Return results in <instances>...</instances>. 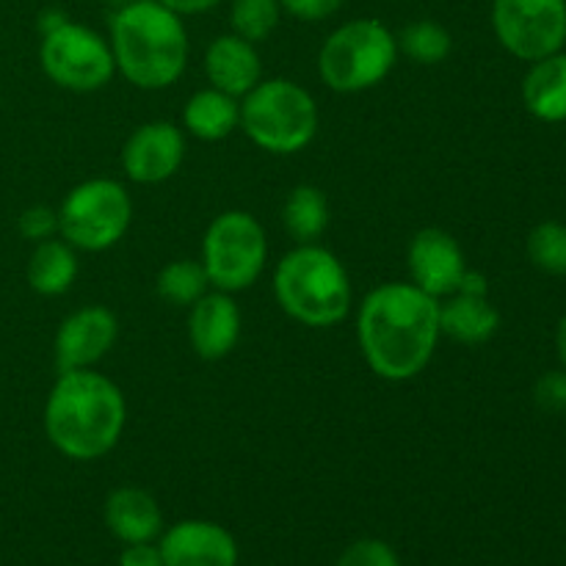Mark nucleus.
Returning <instances> with one entry per match:
<instances>
[{"label":"nucleus","instance_id":"25","mask_svg":"<svg viewBox=\"0 0 566 566\" xmlns=\"http://www.w3.org/2000/svg\"><path fill=\"white\" fill-rule=\"evenodd\" d=\"M282 22L280 0H230V31L254 44L274 36Z\"/></svg>","mask_w":566,"mask_h":566},{"label":"nucleus","instance_id":"16","mask_svg":"<svg viewBox=\"0 0 566 566\" xmlns=\"http://www.w3.org/2000/svg\"><path fill=\"white\" fill-rule=\"evenodd\" d=\"M202 70L208 86L221 88L232 97H247L263 81V55L258 44L247 42L238 33H221L205 48Z\"/></svg>","mask_w":566,"mask_h":566},{"label":"nucleus","instance_id":"21","mask_svg":"<svg viewBox=\"0 0 566 566\" xmlns=\"http://www.w3.org/2000/svg\"><path fill=\"white\" fill-rule=\"evenodd\" d=\"M523 103L536 119L566 122V53L531 61L523 77Z\"/></svg>","mask_w":566,"mask_h":566},{"label":"nucleus","instance_id":"29","mask_svg":"<svg viewBox=\"0 0 566 566\" xmlns=\"http://www.w3.org/2000/svg\"><path fill=\"white\" fill-rule=\"evenodd\" d=\"M534 401L542 412L566 415V370H551L534 387Z\"/></svg>","mask_w":566,"mask_h":566},{"label":"nucleus","instance_id":"3","mask_svg":"<svg viewBox=\"0 0 566 566\" xmlns=\"http://www.w3.org/2000/svg\"><path fill=\"white\" fill-rule=\"evenodd\" d=\"M116 75L142 92H164L188 70L191 39L186 20L158 0H127L108 31Z\"/></svg>","mask_w":566,"mask_h":566},{"label":"nucleus","instance_id":"18","mask_svg":"<svg viewBox=\"0 0 566 566\" xmlns=\"http://www.w3.org/2000/svg\"><path fill=\"white\" fill-rule=\"evenodd\" d=\"M180 127L197 142H224L241 130V99L213 86L199 88L182 105Z\"/></svg>","mask_w":566,"mask_h":566},{"label":"nucleus","instance_id":"23","mask_svg":"<svg viewBox=\"0 0 566 566\" xmlns=\"http://www.w3.org/2000/svg\"><path fill=\"white\" fill-rule=\"evenodd\" d=\"M210 291V280L199 260L180 258L166 263L155 276V293L171 307H191Z\"/></svg>","mask_w":566,"mask_h":566},{"label":"nucleus","instance_id":"2","mask_svg":"<svg viewBox=\"0 0 566 566\" xmlns=\"http://www.w3.org/2000/svg\"><path fill=\"white\" fill-rule=\"evenodd\" d=\"M44 434L61 457L97 462L119 446L127 426L122 387L97 368L61 370L44 401Z\"/></svg>","mask_w":566,"mask_h":566},{"label":"nucleus","instance_id":"27","mask_svg":"<svg viewBox=\"0 0 566 566\" xmlns=\"http://www.w3.org/2000/svg\"><path fill=\"white\" fill-rule=\"evenodd\" d=\"M335 566H401V562H398V553L392 551V545L368 536V539H357L354 545H348Z\"/></svg>","mask_w":566,"mask_h":566},{"label":"nucleus","instance_id":"26","mask_svg":"<svg viewBox=\"0 0 566 566\" xmlns=\"http://www.w3.org/2000/svg\"><path fill=\"white\" fill-rule=\"evenodd\" d=\"M531 263L553 276L566 274V224L562 221H542L531 230L528 243Z\"/></svg>","mask_w":566,"mask_h":566},{"label":"nucleus","instance_id":"1","mask_svg":"<svg viewBox=\"0 0 566 566\" xmlns=\"http://www.w3.org/2000/svg\"><path fill=\"white\" fill-rule=\"evenodd\" d=\"M440 298L412 282H385L365 293L357 307V346L365 365L385 381H412L434 359Z\"/></svg>","mask_w":566,"mask_h":566},{"label":"nucleus","instance_id":"10","mask_svg":"<svg viewBox=\"0 0 566 566\" xmlns=\"http://www.w3.org/2000/svg\"><path fill=\"white\" fill-rule=\"evenodd\" d=\"M492 31L523 61L558 53L566 42V0H492Z\"/></svg>","mask_w":566,"mask_h":566},{"label":"nucleus","instance_id":"32","mask_svg":"<svg viewBox=\"0 0 566 566\" xmlns=\"http://www.w3.org/2000/svg\"><path fill=\"white\" fill-rule=\"evenodd\" d=\"M158 3H164L166 9L175 11V14H180L182 20H186V17L210 14V11L219 9L224 0H158Z\"/></svg>","mask_w":566,"mask_h":566},{"label":"nucleus","instance_id":"28","mask_svg":"<svg viewBox=\"0 0 566 566\" xmlns=\"http://www.w3.org/2000/svg\"><path fill=\"white\" fill-rule=\"evenodd\" d=\"M17 232L31 243L59 238V208H50V205H31V208H25L17 216Z\"/></svg>","mask_w":566,"mask_h":566},{"label":"nucleus","instance_id":"33","mask_svg":"<svg viewBox=\"0 0 566 566\" xmlns=\"http://www.w3.org/2000/svg\"><path fill=\"white\" fill-rule=\"evenodd\" d=\"M66 20H70V17H66L64 11H61V9H44L42 14H39V20H36L39 33L53 31V28H59L61 22H66Z\"/></svg>","mask_w":566,"mask_h":566},{"label":"nucleus","instance_id":"19","mask_svg":"<svg viewBox=\"0 0 566 566\" xmlns=\"http://www.w3.org/2000/svg\"><path fill=\"white\" fill-rule=\"evenodd\" d=\"M501 329V313L486 296L473 293H451L440 298V332L442 337L462 346H484Z\"/></svg>","mask_w":566,"mask_h":566},{"label":"nucleus","instance_id":"22","mask_svg":"<svg viewBox=\"0 0 566 566\" xmlns=\"http://www.w3.org/2000/svg\"><path fill=\"white\" fill-rule=\"evenodd\" d=\"M329 221L332 210L324 188L310 182L293 188L282 205V224L296 243H318L321 235L329 230Z\"/></svg>","mask_w":566,"mask_h":566},{"label":"nucleus","instance_id":"31","mask_svg":"<svg viewBox=\"0 0 566 566\" xmlns=\"http://www.w3.org/2000/svg\"><path fill=\"white\" fill-rule=\"evenodd\" d=\"M119 566H164L158 542H136L125 545L119 553Z\"/></svg>","mask_w":566,"mask_h":566},{"label":"nucleus","instance_id":"7","mask_svg":"<svg viewBox=\"0 0 566 566\" xmlns=\"http://www.w3.org/2000/svg\"><path fill=\"white\" fill-rule=\"evenodd\" d=\"M133 224V197L114 177H92L70 188L59 205V235L77 252H108Z\"/></svg>","mask_w":566,"mask_h":566},{"label":"nucleus","instance_id":"8","mask_svg":"<svg viewBox=\"0 0 566 566\" xmlns=\"http://www.w3.org/2000/svg\"><path fill=\"white\" fill-rule=\"evenodd\" d=\"M210 287L243 293L263 276L269 263V235L258 216L249 210H224L202 235V258Z\"/></svg>","mask_w":566,"mask_h":566},{"label":"nucleus","instance_id":"11","mask_svg":"<svg viewBox=\"0 0 566 566\" xmlns=\"http://www.w3.org/2000/svg\"><path fill=\"white\" fill-rule=\"evenodd\" d=\"M186 160V133L169 119L138 125L122 144V171L136 186H160L180 171Z\"/></svg>","mask_w":566,"mask_h":566},{"label":"nucleus","instance_id":"24","mask_svg":"<svg viewBox=\"0 0 566 566\" xmlns=\"http://www.w3.org/2000/svg\"><path fill=\"white\" fill-rule=\"evenodd\" d=\"M396 39L398 53L420 66H437L453 53L451 31L437 20L409 22V25H403L401 33H396Z\"/></svg>","mask_w":566,"mask_h":566},{"label":"nucleus","instance_id":"30","mask_svg":"<svg viewBox=\"0 0 566 566\" xmlns=\"http://www.w3.org/2000/svg\"><path fill=\"white\" fill-rule=\"evenodd\" d=\"M282 14L298 22H324L343 9L346 0H280Z\"/></svg>","mask_w":566,"mask_h":566},{"label":"nucleus","instance_id":"15","mask_svg":"<svg viewBox=\"0 0 566 566\" xmlns=\"http://www.w3.org/2000/svg\"><path fill=\"white\" fill-rule=\"evenodd\" d=\"M164 566H238V542L224 525L182 520L158 536Z\"/></svg>","mask_w":566,"mask_h":566},{"label":"nucleus","instance_id":"20","mask_svg":"<svg viewBox=\"0 0 566 566\" xmlns=\"http://www.w3.org/2000/svg\"><path fill=\"white\" fill-rule=\"evenodd\" d=\"M81 274V260L77 249L70 247L64 238H50V241L33 243V252L28 258L25 280L28 287L39 296H64L75 285Z\"/></svg>","mask_w":566,"mask_h":566},{"label":"nucleus","instance_id":"5","mask_svg":"<svg viewBox=\"0 0 566 566\" xmlns=\"http://www.w3.org/2000/svg\"><path fill=\"white\" fill-rule=\"evenodd\" d=\"M321 111L313 92L291 77H263L241 97V130L269 155H298L315 142Z\"/></svg>","mask_w":566,"mask_h":566},{"label":"nucleus","instance_id":"13","mask_svg":"<svg viewBox=\"0 0 566 566\" xmlns=\"http://www.w3.org/2000/svg\"><path fill=\"white\" fill-rule=\"evenodd\" d=\"M409 282L434 298H446L459 291L468 260L457 238L440 227H423L407 247Z\"/></svg>","mask_w":566,"mask_h":566},{"label":"nucleus","instance_id":"6","mask_svg":"<svg viewBox=\"0 0 566 566\" xmlns=\"http://www.w3.org/2000/svg\"><path fill=\"white\" fill-rule=\"evenodd\" d=\"M398 39L387 22L357 17L337 25L318 50V77L337 94H363L381 86L396 70Z\"/></svg>","mask_w":566,"mask_h":566},{"label":"nucleus","instance_id":"34","mask_svg":"<svg viewBox=\"0 0 566 566\" xmlns=\"http://www.w3.org/2000/svg\"><path fill=\"white\" fill-rule=\"evenodd\" d=\"M556 352H558V359H562L564 370H566V315L562 321H558V329H556Z\"/></svg>","mask_w":566,"mask_h":566},{"label":"nucleus","instance_id":"14","mask_svg":"<svg viewBox=\"0 0 566 566\" xmlns=\"http://www.w3.org/2000/svg\"><path fill=\"white\" fill-rule=\"evenodd\" d=\"M243 315L235 296L210 287L197 304L188 307V343L205 363L230 357L241 340Z\"/></svg>","mask_w":566,"mask_h":566},{"label":"nucleus","instance_id":"4","mask_svg":"<svg viewBox=\"0 0 566 566\" xmlns=\"http://www.w3.org/2000/svg\"><path fill=\"white\" fill-rule=\"evenodd\" d=\"M271 291L282 313L310 329H332L354 307L352 274L321 243H296L282 254L271 276Z\"/></svg>","mask_w":566,"mask_h":566},{"label":"nucleus","instance_id":"35","mask_svg":"<svg viewBox=\"0 0 566 566\" xmlns=\"http://www.w3.org/2000/svg\"><path fill=\"white\" fill-rule=\"evenodd\" d=\"M0 97H3V92H0Z\"/></svg>","mask_w":566,"mask_h":566},{"label":"nucleus","instance_id":"17","mask_svg":"<svg viewBox=\"0 0 566 566\" xmlns=\"http://www.w3.org/2000/svg\"><path fill=\"white\" fill-rule=\"evenodd\" d=\"M105 525L122 545L158 542L164 534V512L142 486H119L105 497Z\"/></svg>","mask_w":566,"mask_h":566},{"label":"nucleus","instance_id":"9","mask_svg":"<svg viewBox=\"0 0 566 566\" xmlns=\"http://www.w3.org/2000/svg\"><path fill=\"white\" fill-rule=\"evenodd\" d=\"M39 66L55 86L75 94L99 92L116 75L108 36L75 20L42 33Z\"/></svg>","mask_w":566,"mask_h":566},{"label":"nucleus","instance_id":"12","mask_svg":"<svg viewBox=\"0 0 566 566\" xmlns=\"http://www.w3.org/2000/svg\"><path fill=\"white\" fill-rule=\"evenodd\" d=\"M119 340V321L103 304H86L59 324L53 337V359L61 370L97 368Z\"/></svg>","mask_w":566,"mask_h":566}]
</instances>
